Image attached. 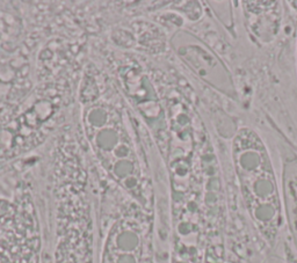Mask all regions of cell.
Here are the masks:
<instances>
[{
  "label": "cell",
  "instance_id": "2",
  "mask_svg": "<svg viewBox=\"0 0 297 263\" xmlns=\"http://www.w3.org/2000/svg\"><path fill=\"white\" fill-rule=\"evenodd\" d=\"M243 12L251 40L258 44H270L275 40L281 27V2L244 1Z\"/></svg>",
  "mask_w": 297,
  "mask_h": 263
},
{
  "label": "cell",
  "instance_id": "1",
  "mask_svg": "<svg viewBox=\"0 0 297 263\" xmlns=\"http://www.w3.org/2000/svg\"><path fill=\"white\" fill-rule=\"evenodd\" d=\"M232 161L243 203L254 227L274 247L285 223L278 178L266 144L249 127L232 140Z\"/></svg>",
  "mask_w": 297,
  "mask_h": 263
},
{
  "label": "cell",
  "instance_id": "4",
  "mask_svg": "<svg viewBox=\"0 0 297 263\" xmlns=\"http://www.w3.org/2000/svg\"><path fill=\"white\" fill-rule=\"evenodd\" d=\"M284 251L286 263H297V253L288 243H285Z\"/></svg>",
  "mask_w": 297,
  "mask_h": 263
},
{
  "label": "cell",
  "instance_id": "3",
  "mask_svg": "<svg viewBox=\"0 0 297 263\" xmlns=\"http://www.w3.org/2000/svg\"><path fill=\"white\" fill-rule=\"evenodd\" d=\"M282 208L292 244L297 253V156L287 150L282 153Z\"/></svg>",
  "mask_w": 297,
  "mask_h": 263
}]
</instances>
